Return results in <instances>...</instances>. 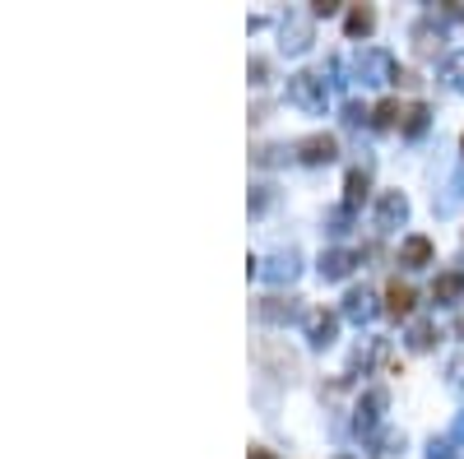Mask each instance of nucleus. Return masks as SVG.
Segmentation results:
<instances>
[{
  "mask_svg": "<svg viewBox=\"0 0 464 459\" xmlns=\"http://www.w3.org/2000/svg\"><path fill=\"white\" fill-rule=\"evenodd\" d=\"M297 153H302V163H330L335 158V134H307V140L297 144Z\"/></svg>",
  "mask_w": 464,
  "mask_h": 459,
  "instance_id": "obj_1",
  "label": "nucleus"
},
{
  "mask_svg": "<svg viewBox=\"0 0 464 459\" xmlns=\"http://www.w3.org/2000/svg\"><path fill=\"white\" fill-rule=\"evenodd\" d=\"M386 311H390L395 320H404L408 311H414V288H408V283H399V279H395V283L386 288Z\"/></svg>",
  "mask_w": 464,
  "mask_h": 459,
  "instance_id": "obj_2",
  "label": "nucleus"
},
{
  "mask_svg": "<svg viewBox=\"0 0 464 459\" xmlns=\"http://www.w3.org/2000/svg\"><path fill=\"white\" fill-rule=\"evenodd\" d=\"M399 260L404 264H432V241L427 237H404V247H399Z\"/></svg>",
  "mask_w": 464,
  "mask_h": 459,
  "instance_id": "obj_3",
  "label": "nucleus"
},
{
  "mask_svg": "<svg viewBox=\"0 0 464 459\" xmlns=\"http://www.w3.org/2000/svg\"><path fill=\"white\" fill-rule=\"evenodd\" d=\"M460 292H464V274H442L432 283V302H455Z\"/></svg>",
  "mask_w": 464,
  "mask_h": 459,
  "instance_id": "obj_4",
  "label": "nucleus"
},
{
  "mask_svg": "<svg viewBox=\"0 0 464 459\" xmlns=\"http://www.w3.org/2000/svg\"><path fill=\"white\" fill-rule=\"evenodd\" d=\"M335 325H339V320H335L330 311H311V339H316V343H330V339H335Z\"/></svg>",
  "mask_w": 464,
  "mask_h": 459,
  "instance_id": "obj_5",
  "label": "nucleus"
},
{
  "mask_svg": "<svg viewBox=\"0 0 464 459\" xmlns=\"http://www.w3.org/2000/svg\"><path fill=\"white\" fill-rule=\"evenodd\" d=\"M372 23H376V14H372V10H353V14H348V38L372 33Z\"/></svg>",
  "mask_w": 464,
  "mask_h": 459,
  "instance_id": "obj_6",
  "label": "nucleus"
},
{
  "mask_svg": "<svg viewBox=\"0 0 464 459\" xmlns=\"http://www.w3.org/2000/svg\"><path fill=\"white\" fill-rule=\"evenodd\" d=\"M320 269H325V274H330V279H344V274H348V255H344V251L325 255V260H320Z\"/></svg>",
  "mask_w": 464,
  "mask_h": 459,
  "instance_id": "obj_7",
  "label": "nucleus"
},
{
  "mask_svg": "<svg viewBox=\"0 0 464 459\" xmlns=\"http://www.w3.org/2000/svg\"><path fill=\"white\" fill-rule=\"evenodd\" d=\"M260 316H265V320H284V316H293V307H284V297H265Z\"/></svg>",
  "mask_w": 464,
  "mask_h": 459,
  "instance_id": "obj_8",
  "label": "nucleus"
},
{
  "mask_svg": "<svg viewBox=\"0 0 464 459\" xmlns=\"http://www.w3.org/2000/svg\"><path fill=\"white\" fill-rule=\"evenodd\" d=\"M367 195V172H348V204H358Z\"/></svg>",
  "mask_w": 464,
  "mask_h": 459,
  "instance_id": "obj_9",
  "label": "nucleus"
},
{
  "mask_svg": "<svg viewBox=\"0 0 464 459\" xmlns=\"http://www.w3.org/2000/svg\"><path fill=\"white\" fill-rule=\"evenodd\" d=\"M395 112H399V102H381V107H376V126H390Z\"/></svg>",
  "mask_w": 464,
  "mask_h": 459,
  "instance_id": "obj_10",
  "label": "nucleus"
},
{
  "mask_svg": "<svg viewBox=\"0 0 464 459\" xmlns=\"http://www.w3.org/2000/svg\"><path fill=\"white\" fill-rule=\"evenodd\" d=\"M423 121H427V107H423V102L408 107V130H423Z\"/></svg>",
  "mask_w": 464,
  "mask_h": 459,
  "instance_id": "obj_11",
  "label": "nucleus"
},
{
  "mask_svg": "<svg viewBox=\"0 0 464 459\" xmlns=\"http://www.w3.org/2000/svg\"><path fill=\"white\" fill-rule=\"evenodd\" d=\"M432 343V330H414V348H427Z\"/></svg>",
  "mask_w": 464,
  "mask_h": 459,
  "instance_id": "obj_12",
  "label": "nucleus"
},
{
  "mask_svg": "<svg viewBox=\"0 0 464 459\" xmlns=\"http://www.w3.org/2000/svg\"><path fill=\"white\" fill-rule=\"evenodd\" d=\"M251 459H275V455H269V450H251Z\"/></svg>",
  "mask_w": 464,
  "mask_h": 459,
  "instance_id": "obj_13",
  "label": "nucleus"
}]
</instances>
